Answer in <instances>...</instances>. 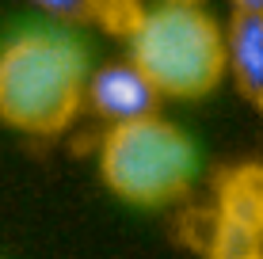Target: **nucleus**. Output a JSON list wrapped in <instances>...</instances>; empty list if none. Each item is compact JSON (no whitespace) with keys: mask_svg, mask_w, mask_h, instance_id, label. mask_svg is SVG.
Here are the masks:
<instances>
[{"mask_svg":"<svg viewBox=\"0 0 263 259\" xmlns=\"http://www.w3.org/2000/svg\"><path fill=\"white\" fill-rule=\"evenodd\" d=\"M141 15H145L141 0H92V19L107 27L111 34H122V38H130Z\"/></svg>","mask_w":263,"mask_h":259,"instance_id":"nucleus-8","label":"nucleus"},{"mask_svg":"<svg viewBox=\"0 0 263 259\" xmlns=\"http://www.w3.org/2000/svg\"><path fill=\"white\" fill-rule=\"evenodd\" d=\"M217 217L263 236V164H237L217 180Z\"/></svg>","mask_w":263,"mask_h":259,"instance_id":"nucleus-6","label":"nucleus"},{"mask_svg":"<svg viewBox=\"0 0 263 259\" xmlns=\"http://www.w3.org/2000/svg\"><path fill=\"white\" fill-rule=\"evenodd\" d=\"M256 252H263V236L248 233L244 225H233V221L217 217V210L210 213L206 240H202L206 259H252Z\"/></svg>","mask_w":263,"mask_h":259,"instance_id":"nucleus-7","label":"nucleus"},{"mask_svg":"<svg viewBox=\"0 0 263 259\" xmlns=\"http://www.w3.org/2000/svg\"><path fill=\"white\" fill-rule=\"evenodd\" d=\"M252 259H263V252H256V255H252Z\"/></svg>","mask_w":263,"mask_h":259,"instance_id":"nucleus-13","label":"nucleus"},{"mask_svg":"<svg viewBox=\"0 0 263 259\" xmlns=\"http://www.w3.org/2000/svg\"><path fill=\"white\" fill-rule=\"evenodd\" d=\"M84 99L115 126V122H134L145 114H157L160 92L149 84V76L134 61H119V65H103L99 73H88Z\"/></svg>","mask_w":263,"mask_h":259,"instance_id":"nucleus-4","label":"nucleus"},{"mask_svg":"<svg viewBox=\"0 0 263 259\" xmlns=\"http://www.w3.org/2000/svg\"><path fill=\"white\" fill-rule=\"evenodd\" d=\"M130 61L172 99H202L225 76V31L198 4L164 0L130 31Z\"/></svg>","mask_w":263,"mask_h":259,"instance_id":"nucleus-2","label":"nucleus"},{"mask_svg":"<svg viewBox=\"0 0 263 259\" xmlns=\"http://www.w3.org/2000/svg\"><path fill=\"white\" fill-rule=\"evenodd\" d=\"M176 4H202V0H176Z\"/></svg>","mask_w":263,"mask_h":259,"instance_id":"nucleus-11","label":"nucleus"},{"mask_svg":"<svg viewBox=\"0 0 263 259\" xmlns=\"http://www.w3.org/2000/svg\"><path fill=\"white\" fill-rule=\"evenodd\" d=\"M31 4H39L42 12L58 15V19H65V23L92 19V0H31Z\"/></svg>","mask_w":263,"mask_h":259,"instance_id":"nucleus-9","label":"nucleus"},{"mask_svg":"<svg viewBox=\"0 0 263 259\" xmlns=\"http://www.w3.org/2000/svg\"><path fill=\"white\" fill-rule=\"evenodd\" d=\"M237 12H263V0H233Z\"/></svg>","mask_w":263,"mask_h":259,"instance_id":"nucleus-10","label":"nucleus"},{"mask_svg":"<svg viewBox=\"0 0 263 259\" xmlns=\"http://www.w3.org/2000/svg\"><path fill=\"white\" fill-rule=\"evenodd\" d=\"M88 57L65 31H27L0 50V118L23 133H61L77 118Z\"/></svg>","mask_w":263,"mask_h":259,"instance_id":"nucleus-1","label":"nucleus"},{"mask_svg":"<svg viewBox=\"0 0 263 259\" xmlns=\"http://www.w3.org/2000/svg\"><path fill=\"white\" fill-rule=\"evenodd\" d=\"M225 69L248 99L263 95V12H237L225 31Z\"/></svg>","mask_w":263,"mask_h":259,"instance_id":"nucleus-5","label":"nucleus"},{"mask_svg":"<svg viewBox=\"0 0 263 259\" xmlns=\"http://www.w3.org/2000/svg\"><path fill=\"white\" fill-rule=\"evenodd\" d=\"M198 172V153L179 126L160 114L115 122L99 145V175L134 206H164L187 194Z\"/></svg>","mask_w":263,"mask_h":259,"instance_id":"nucleus-3","label":"nucleus"},{"mask_svg":"<svg viewBox=\"0 0 263 259\" xmlns=\"http://www.w3.org/2000/svg\"><path fill=\"white\" fill-rule=\"evenodd\" d=\"M256 103H259V111H263V95H259V99H256Z\"/></svg>","mask_w":263,"mask_h":259,"instance_id":"nucleus-12","label":"nucleus"}]
</instances>
